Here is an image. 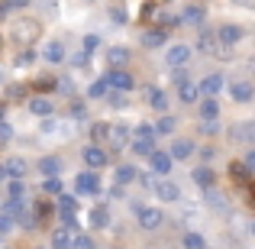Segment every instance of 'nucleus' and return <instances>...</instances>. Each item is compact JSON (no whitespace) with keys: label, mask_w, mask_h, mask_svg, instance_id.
I'll use <instances>...</instances> for the list:
<instances>
[{"label":"nucleus","mask_w":255,"mask_h":249,"mask_svg":"<svg viewBox=\"0 0 255 249\" xmlns=\"http://www.w3.org/2000/svg\"><path fill=\"white\" fill-rule=\"evenodd\" d=\"M42 36V23L32 16H23L10 26V42H16L19 49H32V42Z\"/></svg>","instance_id":"1"},{"label":"nucleus","mask_w":255,"mask_h":249,"mask_svg":"<svg viewBox=\"0 0 255 249\" xmlns=\"http://www.w3.org/2000/svg\"><path fill=\"white\" fill-rule=\"evenodd\" d=\"M39 136L55 139V143H68V139L75 136V123H68V120H62V117L39 120Z\"/></svg>","instance_id":"2"},{"label":"nucleus","mask_w":255,"mask_h":249,"mask_svg":"<svg viewBox=\"0 0 255 249\" xmlns=\"http://www.w3.org/2000/svg\"><path fill=\"white\" fill-rule=\"evenodd\" d=\"M132 214H136L139 230H145V233H155V230H162V227H165V211H162V207H145V204H139Z\"/></svg>","instance_id":"3"},{"label":"nucleus","mask_w":255,"mask_h":249,"mask_svg":"<svg viewBox=\"0 0 255 249\" xmlns=\"http://www.w3.org/2000/svg\"><path fill=\"white\" fill-rule=\"evenodd\" d=\"M213 39H217V45L220 49H233V45H239L246 39V26H239V23H220L217 29H213Z\"/></svg>","instance_id":"4"},{"label":"nucleus","mask_w":255,"mask_h":249,"mask_svg":"<svg viewBox=\"0 0 255 249\" xmlns=\"http://www.w3.org/2000/svg\"><path fill=\"white\" fill-rule=\"evenodd\" d=\"M200 201H204V207L213 214V217H230V198H226L220 188H207V191H200Z\"/></svg>","instance_id":"5"},{"label":"nucleus","mask_w":255,"mask_h":249,"mask_svg":"<svg viewBox=\"0 0 255 249\" xmlns=\"http://www.w3.org/2000/svg\"><path fill=\"white\" fill-rule=\"evenodd\" d=\"M226 136H230V143L249 149V146L255 143V123H252V120H236V123L226 126Z\"/></svg>","instance_id":"6"},{"label":"nucleus","mask_w":255,"mask_h":249,"mask_svg":"<svg viewBox=\"0 0 255 249\" xmlns=\"http://www.w3.org/2000/svg\"><path fill=\"white\" fill-rule=\"evenodd\" d=\"M26 110L36 120H49V117H55V100L45 97V94H36V97H26Z\"/></svg>","instance_id":"7"},{"label":"nucleus","mask_w":255,"mask_h":249,"mask_svg":"<svg viewBox=\"0 0 255 249\" xmlns=\"http://www.w3.org/2000/svg\"><path fill=\"white\" fill-rule=\"evenodd\" d=\"M81 159H84L87 172H100V168L110 165V152H107L104 146H87V149L81 152Z\"/></svg>","instance_id":"8"},{"label":"nucleus","mask_w":255,"mask_h":249,"mask_svg":"<svg viewBox=\"0 0 255 249\" xmlns=\"http://www.w3.org/2000/svg\"><path fill=\"white\" fill-rule=\"evenodd\" d=\"M165 65L174 71V68H187L191 65V45L178 42V45H168V52H165Z\"/></svg>","instance_id":"9"},{"label":"nucleus","mask_w":255,"mask_h":249,"mask_svg":"<svg viewBox=\"0 0 255 249\" xmlns=\"http://www.w3.org/2000/svg\"><path fill=\"white\" fill-rule=\"evenodd\" d=\"M75 191L78 194H87V198H91V194H100V175L97 172H78L75 175Z\"/></svg>","instance_id":"10"},{"label":"nucleus","mask_w":255,"mask_h":249,"mask_svg":"<svg viewBox=\"0 0 255 249\" xmlns=\"http://www.w3.org/2000/svg\"><path fill=\"white\" fill-rule=\"evenodd\" d=\"M152 191H155V198L162 201V204H181V185L178 181H155V188H152Z\"/></svg>","instance_id":"11"},{"label":"nucleus","mask_w":255,"mask_h":249,"mask_svg":"<svg viewBox=\"0 0 255 249\" xmlns=\"http://www.w3.org/2000/svg\"><path fill=\"white\" fill-rule=\"evenodd\" d=\"M145 159H149V168H152V175H155V178H165V175H168L171 168H174L171 156H168L165 149H155V152H149Z\"/></svg>","instance_id":"12"},{"label":"nucleus","mask_w":255,"mask_h":249,"mask_svg":"<svg viewBox=\"0 0 255 249\" xmlns=\"http://www.w3.org/2000/svg\"><path fill=\"white\" fill-rule=\"evenodd\" d=\"M197 91H200V97H217L220 91H226V78L220 75V71H213V75H207V78L197 81Z\"/></svg>","instance_id":"13"},{"label":"nucleus","mask_w":255,"mask_h":249,"mask_svg":"<svg viewBox=\"0 0 255 249\" xmlns=\"http://www.w3.org/2000/svg\"><path fill=\"white\" fill-rule=\"evenodd\" d=\"M129 62H132V52L126 49V45H110V49H107V65H110V71H123Z\"/></svg>","instance_id":"14"},{"label":"nucleus","mask_w":255,"mask_h":249,"mask_svg":"<svg viewBox=\"0 0 255 249\" xmlns=\"http://www.w3.org/2000/svg\"><path fill=\"white\" fill-rule=\"evenodd\" d=\"M107 84H110V91H120V94H129L132 87H136V78L129 75V71H107Z\"/></svg>","instance_id":"15"},{"label":"nucleus","mask_w":255,"mask_h":249,"mask_svg":"<svg viewBox=\"0 0 255 249\" xmlns=\"http://www.w3.org/2000/svg\"><path fill=\"white\" fill-rule=\"evenodd\" d=\"M65 58H68V49H65V42H58V39L45 42V49H42V62H49V65H65Z\"/></svg>","instance_id":"16"},{"label":"nucleus","mask_w":255,"mask_h":249,"mask_svg":"<svg viewBox=\"0 0 255 249\" xmlns=\"http://www.w3.org/2000/svg\"><path fill=\"white\" fill-rule=\"evenodd\" d=\"M139 42H142L145 49H158V45L168 42V29H162V26H149V29H142Z\"/></svg>","instance_id":"17"},{"label":"nucleus","mask_w":255,"mask_h":249,"mask_svg":"<svg viewBox=\"0 0 255 249\" xmlns=\"http://www.w3.org/2000/svg\"><path fill=\"white\" fill-rule=\"evenodd\" d=\"M36 168L42 172V178H58V175H62V168H65V159L62 156H42L36 162Z\"/></svg>","instance_id":"18"},{"label":"nucleus","mask_w":255,"mask_h":249,"mask_svg":"<svg viewBox=\"0 0 255 249\" xmlns=\"http://www.w3.org/2000/svg\"><path fill=\"white\" fill-rule=\"evenodd\" d=\"M3 172H6V178H10V181H23L26 172H29V162H26L23 156H13V159H6V162H3Z\"/></svg>","instance_id":"19"},{"label":"nucleus","mask_w":255,"mask_h":249,"mask_svg":"<svg viewBox=\"0 0 255 249\" xmlns=\"http://www.w3.org/2000/svg\"><path fill=\"white\" fill-rule=\"evenodd\" d=\"M226 91H230V97H233V100H239V104H249V100L255 97V87H252L249 78H243V81H233L230 87H226Z\"/></svg>","instance_id":"20"},{"label":"nucleus","mask_w":255,"mask_h":249,"mask_svg":"<svg viewBox=\"0 0 255 249\" xmlns=\"http://www.w3.org/2000/svg\"><path fill=\"white\" fill-rule=\"evenodd\" d=\"M191 178H194V185L200 188V191H207V188H217V172H213L210 165H197L191 172Z\"/></svg>","instance_id":"21"},{"label":"nucleus","mask_w":255,"mask_h":249,"mask_svg":"<svg viewBox=\"0 0 255 249\" xmlns=\"http://www.w3.org/2000/svg\"><path fill=\"white\" fill-rule=\"evenodd\" d=\"M168 156H171V162H184V159H191V156H194V139H184V136H178V139L171 143Z\"/></svg>","instance_id":"22"},{"label":"nucleus","mask_w":255,"mask_h":249,"mask_svg":"<svg viewBox=\"0 0 255 249\" xmlns=\"http://www.w3.org/2000/svg\"><path fill=\"white\" fill-rule=\"evenodd\" d=\"M129 136H132V130L126 123H110V136H107V143H110L113 149H123V146L129 143Z\"/></svg>","instance_id":"23"},{"label":"nucleus","mask_w":255,"mask_h":249,"mask_svg":"<svg viewBox=\"0 0 255 249\" xmlns=\"http://www.w3.org/2000/svg\"><path fill=\"white\" fill-rule=\"evenodd\" d=\"M113 220H110V207L107 204H97V207H91V227L94 230H107Z\"/></svg>","instance_id":"24"},{"label":"nucleus","mask_w":255,"mask_h":249,"mask_svg":"<svg viewBox=\"0 0 255 249\" xmlns=\"http://www.w3.org/2000/svg\"><path fill=\"white\" fill-rule=\"evenodd\" d=\"M181 23H194V26H204V19H207V10L200 3H187L184 6V13H181Z\"/></svg>","instance_id":"25"},{"label":"nucleus","mask_w":255,"mask_h":249,"mask_svg":"<svg viewBox=\"0 0 255 249\" xmlns=\"http://www.w3.org/2000/svg\"><path fill=\"white\" fill-rule=\"evenodd\" d=\"M230 224H233V230H236L239 240H252V220L246 217V214H230Z\"/></svg>","instance_id":"26"},{"label":"nucleus","mask_w":255,"mask_h":249,"mask_svg":"<svg viewBox=\"0 0 255 249\" xmlns=\"http://www.w3.org/2000/svg\"><path fill=\"white\" fill-rule=\"evenodd\" d=\"M210 120H220V100L217 97L200 100V123H210Z\"/></svg>","instance_id":"27"},{"label":"nucleus","mask_w":255,"mask_h":249,"mask_svg":"<svg viewBox=\"0 0 255 249\" xmlns=\"http://www.w3.org/2000/svg\"><path fill=\"white\" fill-rule=\"evenodd\" d=\"M49 246H52V249H68V246H71V230L55 227V230L49 233Z\"/></svg>","instance_id":"28"},{"label":"nucleus","mask_w":255,"mask_h":249,"mask_svg":"<svg viewBox=\"0 0 255 249\" xmlns=\"http://www.w3.org/2000/svg\"><path fill=\"white\" fill-rule=\"evenodd\" d=\"M197 49H200V52H220L217 39H213V29L200 26V32H197Z\"/></svg>","instance_id":"29"},{"label":"nucleus","mask_w":255,"mask_h":249,"mask_svg":"<svg viewBox=\"0 0 255 249\" xmlns=\"http://www.w3.org/2000/svg\"><path fill=\"white\" fill-rule=\"evenodd\" d=\"M178 100H181V104H197V100H200V91H197V84H194V81H184V84H178Z\"/></svg>","instance_id":"30"},{"label":"nucleus","mask_w":255,"mask_h":249,"mask_svg":"<svg viewBox=\"0 0 255 249\" xmlns=\"http://www.w3.org/2000/svg\"><path fill=\"white\" fill-rule=\"evenodd\" d=\"M145 97H149V104L155 107L158 113H165V110H168V97H165V91H162V87H149V91H145Z\"/></svg>","instance_id":"31"},{"label":"nucleus","mask_w":255,"mask_h":249,"mask_svg":"<svg viewBox=\"0 0 255 249\" xmlns=\"http://www.w3.org/2000/svg\"><path fill=\"white\" fill-rule=\"evenodd\" d=\"M107 94H110V84H107V78H104V75H100V78H94L91 87H87V97H91V100H97V97H107Z\"/></svg>","instance_id":"32"},{"label":"nucleus","mask_w":255,"mask_h":249,"mask_svg":"<svg viewBox=\"0 0 255 249\" xmlns=\"http://www.w3.org/2000/svg\"><path fill=\"white\" fill-rule=\"evenodd\" d=\"M6 201H13V204H26V181H10Z\"/></svg>","instance_id":"33"},{"label":"nucleus","mask_w":255,"mask_h":249,"mask_svg":"<svg viewBox=\"0 0 255 249\" xmlns=\"http://www.w3.org/2000/svg\"><path fill=\"white\" fill-rule=\"evenodd\" d=\"M84 120H87L84 100H71V107H68V123H84Z\"/></svg>","instance_id":"34"},{"label":"nucleus","mask_w":255,"mask_h":249,"mask_svg":"<svg viewBox=\"0 0 255 249\" xmlns=\"http://www.w3.org/2000/svg\"><path fill=\"white\" fill-rule=\"evenodd\" d=\"M113 178H117V185H129V181H136V165H120L117 172H113Z\"/></svg>","instance_id":"35"},{"label":"nucleus","mask_w":255,"mask_h":249,"mask_svg":"<svg viewBox=\"0 0 255 249\" xmlns=\"http://www.w3.org/2000/svg\"><path fill=\"white\" fill-rule=\"evenodd\" d=\"M181 246L184 249H207V240L200 237V233H194V230H187L184 237H181Z\"/></svg>","instance_id":"36"},{"label":"nucleus","mask_w":255,"mask_h":249,"mask_svg":"<svg viewBox=\"0 0 255 249\" xmlns=\"http://www.w3.org/2000/svg\"><path fill=\"white\" fill-rule=\"evenodd\" d=\"M32 62H36V52L32 49H19L16 58H13V68H29Z\"/></svg>","instance_id":"37"},{"label":"nucleus","mask_w":255,"mask_h":249,"mask_svg":"<svg viewBox=\"0 0 255 249\" xmlns=\"http://www.w3.org/2000/svg\"><path fill=\"white\" fill-rule=\"evenodd\" d=\"M107 136H110V123H94V126H91V139H94V146L107 143Z\"/></svg>","instance_id":"38"},{"label":"nucleus","mask_w":255,"mask_h":249,"mask_svg":"<svg viewBox=\"0 0 255 249\" xmlns=\"http://www.w3.org/2000/svg\"><path fill=\"white\" fill-rule=\"evenodd\" d=\"M42 194L45 198H58L62 194V178H42Z\"/></svg>","instance_id":"39"},{"label":"nucleus","mask_w":255,"mask_h":249,"mask_svg":"<svg viewBox=\"0 0 255 249\" xmlns=\"http://www.w3.org/2000/svg\"><path fill=\"white\" fill-rule=\"evenodd\" d=\"M155 152V139H132V156H149Z\"/></svg>","instance_id":"40"},{"label":"nucleus","mask_w":255,"mask_h":249,"mask_svg":"<svg viewBox=\"0 0 255 249\" xmlns=\"http://www.w3.org/2000/svg\"><path fill=\"white\" fill-rule=\"evenodd\" d=\"M68 249H97V246H94V240L87 237V233H71V246Z\"/></svg>","instance_id":"41"},{"label":"nucleus","mask_w":255,"mask_h":249,"mask_svg":"<svg viewBox=\"0 0 255 249\" xmlns=\"http://www.w3.org/2000/svg\"><path fill=\"white\" fill-rule=\"evenodd\" d=\"M58 211H75L78 214V194H58Z\"/></svg>","instance_id":"42"},{"label":"nucleus","mask_w":255,"mask_h":249,"mask_svg":"<svg viewBox=\"0 0 255 249\" xmlns=\"http://www.w3.org/2000/svg\"><path fill=\"white\" fill-rule=\"evenodd\" d=\"M100 45H104V36H97V32H87V36H84V49H81V52H87V55H91V52H97Z\"/></svg>","instance_id":"43"},{"label":"nucleus","mask_w":255,"mask_h":249,"mask_svg":"<svg viewBox=\"0 0 255 249\" xmlns=\"http://www.w3.org/2000/svg\"><path fill=\"white\" fill-rule=\"evenodd\" d=\"M75 78H68V75H62V78H58V81H55V91L58 94H68V97H71V94H75Z\"/></svg>","instance_id":"44"},{"label":"nucleus","mask_w":255,"mask_h":249,"mask_svg":"<svg viewBox=\"0 0 255 249\" xmlns=\"http://www.w3.org/2000/svg\"><path fill=\"white\" fill-rule=\"evenodd\" d=\"M107 13H110V19H113L117 26H126V23H129V13H126V6H110Z\"/></svg>","instance_id":"45"},{"label":"nucleus","mask_w":255,"mask_h":249,"mask_svg":"<svg viewBox=\"0 0 255 249\" xmlns=\"http://www.w3.org/2000/svg\"><path fill=\"white\" fill-rule=\"evenodd\" d=\"M107 100H110V107H117V110H123V107L129 104V94H120V91H110V94H107Z\"/></svg>","instance_id":"46"},{"label":"nucleus","mask_w":255,"mask_h":249,"mask_svg":"<svg viewBox=\"0 0 255 249\" xmlns=\"http://www.w3.org/2000/svg\"><path fill=\"white\" fill-rule=\"evenodd\" d=\"M158 133H174V117H171V113H165V117L155 123V136H158Z\"/></svg>","instance_id":"47"},{"label":"nucleus","mask_w":255,"mask_h":249,"mask_svg":"<svg viewBox=\"0 0 255 249\" xmlns=\"http://www.w3.org/2000/svg\"><path fill=\"white\" fill-rule=\"evenodd\" d=\"M178 220H181V224H191V220H197V207H194V204H184V207L178 211Z\"/></svg>","instance_id":"48"},{"label":"nucleus","mask_w":255,"mask_h":249,"mask_svg":"<svg viewBox=\"0 0 255 249\" xmlns=\"http://www.w3.org/2000/svg\"><path fill=\"white\" fill-rule=\"evenodd\" d=\"M132 136H136V139H155V126H152V123H142V126H136V130H132Z\"/></svg>","instance_id":"49"},{"label":"nucleus","mask_w":255,"mask_h":249,"mask_svg":"<svg viewBox=\"0 0 255 249\" xmlns=\"http://www.w3.org/2000/svg\"><path fill=\"white\" fill-rule=\"evenodd\" d=\"M65 62H68V65H75V68H87V65H91V55H87V52H75V55H71V58H65Z\"/></svg>","instance_id":"50"},{"label":"nucleus","mask_w":255,"mask_h":249,"mask_svg":"<svg viewBox=\"0 0 255 249\" xmlns=\"http://www.w3.org/2000/svg\"><path fill=\"white\" fill-rule=\"evenodd\" d=\"M230 172H233V178H239V181H249V178H252V172H249V168H246L243 162H233V165H230Z\"/></svg>","instance_id":"51"},{"label":"nucleus","mask_w":255,"mask_h":249,"mask_svg":"<svg viewBox=\"0 0 255 249\" xmlns=\"http://www.w3.org/2000/svg\"><path fill=\"white\" fill-rule=\"evenodd\" d=\"M29 3H36V6H42V10H49V16H55V10H58V0H29Z\"/></svg>","instance_id":"52"},{"label":"nucleus","mask_w":255,"mask_h":249,"mask_svg":"<svg viewBox=\"0 0 255 249\" xmlns=\"http://www.w3.org/2000/svg\"><path fill=\"white\" fill-rule=\"evenodd\" d=\"M6 97H10V100H26V97H29V91H26V87L19 91V84H13L10 91H6Z\"/></svg>","instance_id":"53"},{"label":"nucleus","mask_w":255,"mask_h":249,"mask_svg":"<svg viewBox=\"0 0 255 249\" xmlns=\"http://www.w3.org/2000/svg\"><path fill=\"white\" fill-rule=\"evenodd\" d=\"M10 139H13V126L6 120H0V143H10Z\"/></svg>","instance_id":"54"},{"label":"nucleus","mask_w":255,"mask_h":249,"mask_svg":"<svg viewBox=\"0 0 255 249\" xmlns=\"http://www.w3.org/2000/svg\"><path fill=\"white\" fill-rule=\"evenodd\" d=\"M200 130H204V136H213V133H220V123L210 120V123H200Z\"/></svg>","instance_id":"55"},{"label":"nucleus","mask_w":255,"mask_h":249,"mask_svg":"<svg viewBox=\"0 0 255 249\" xmlns=\"http://www.w3.org/2000/svg\"><path fill=\"white\" fill-rule=\"evenodd\" d=\"M13 230V220L6 217V214H0V237H3V233H10Z\"/></svg>","instance_id":"56"},{"label":"nucleus","mask_w":255,"mask_h":249,"mask_svg":"<svg viewBox=\"0 0 255 249\" xmlns=\"http://www.w3.org/2000/svg\"><path fill=\"white\" fill-rule=\"evenodd\" d=\"M230 3H236V6H243V10H249V6H255V0H230Z\"/></svg>","instance_id":"57"},{"label":"nucleus","mask_w":255,"mask_h":249,"mask_svg":"<svg viewBox=\"0 0 255 249\" xmlns=\"http://www.w3.org/2000/svg\"><path fill=\"white\" fill-rule=\"evenodd\" d=\"M123 194H126V191H123L120 185H113V188H110V198H123Z\"/></svg>","instance_id":"58"},{"label":"nucleus","mask_w":255,"mask_h":249,"mask_svg":"<svg viewBox=\"0 0 255 249\" xmlns=\"http://www.w3.org/2000/svg\"><path fill=\"white\" fill-rule=\"evenodd\" d=\"M0 120H6V104L0 100Z\"/></svg>","instance_id":"59"},{"label":"nucleus","mask_w":255,"mask_h":249,"mask_svg":"<svg viewBox=\"0 0 255 249\" xmlns=\"http://www.w3.org/2000/svg\"><path fill=\"white\" fill-rule=\"evenodd\" d=\"M6 178V172H3V162H0V181H3Z\"/></svg>","instance_id":"60"},{"label":"nucleus","mask_w":255,"mask_h":249,"mask_svg":"<svg viewBox=\"0 0 255 249\" xmlns=\"http://www.w3.org/2000/svg\"><path fill=\"white\" fill-rule=\"evenodd\" d=\"M0 81H3V71H0Z\"/></svg>","instance_id":"61"},{"label":"nucleus","mask_w":255,"mask_h":249,"mask_svg":"<svg viewBox=\"0 0 255 249\" xmlns=\"http://www.w3.org/2000/svg\"><path fill=\"white\" fill-rule=\"evenodd\" d=\"M207 249H210V246H207Z\"/></svg>","instance_id":"62"}]
</instances>
